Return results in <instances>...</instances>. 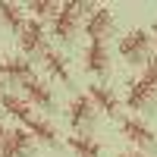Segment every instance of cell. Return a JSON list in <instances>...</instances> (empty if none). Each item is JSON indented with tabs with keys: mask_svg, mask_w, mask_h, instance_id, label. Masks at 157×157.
Returning a JSON list of instances; mask_svg holds the SVG:
<instances>
[{
	"mask_svg": "<svg viewBox=\"0 0 157 157\" xmlns=\"http://www.w3.org/2000/svg\"><path fill=\"white\" fill-rule=\"evenodd\" d=\"M91 3H78V0H66V3H60L57 13H54V38L57 41H72V35L78 29V22L82 16L88 13Z\"/></svg>",
	"mask_w": 157,
	"mask_h": 157,
	"instance_id": "1",
	"label": "cell"
},
{
	"mask_svg": "<svg viewBox=\"0 0 157 157\" xmlns=\"http://www.w3.org/2000/svg\"><path fill=\"white\" fill-rule=\"evenodd\" d=\"M151 54V35L145 29H132L120 38V57L126 63H145Z\"/></svg>",
	"mask_w": 157,
	"mask_h": 157,
	"instance_id": "2",
	"label": "cell"
},
{
	"mask_svg": "<svg viewBox=\"0 0 157 157\" xmlns=\"http://www.w3.org/2000/svg\"><path fill=\"white\" fill-rule=\"evenodd\" d=\"M120 129H123V138H126V141H132L135 148H141V154H145L148 148H157L154 129L141 120V116H123V120H120Z\"/></svg>",
	"mask_w": 157,
	"mask_h": 157,
	"instance_id": "3",
	"label": "cell"
},
{
	"mask_svg": "<svg viewBox=\"0 0 157 157\" xmlns=\"http://www.w3.org/2000/svg\"><path fill=\"white\" fill-rule=\"evenodd\" d=\"M85 35L91 38V41H104L110 32H113V10L110 6H94L91 3L88 13H85Z\"/></svg>",
	"mask_w": 157,
	"mask_h": 157,
	"instance_id": "4",
	"label": "cell"
},
{
	"mask_svg": "<svg viewBox=\"0 0 157 157\" xmlns=\"http://www.w3.org/2000/svg\"><path fill=\"white\" fill-rule=\"evenodd\" d=\"M94 107H91V101L85 98V94H75L69 104H66V123L75 129V135H82V132H88L91 126H94Z\"/></svg>",
	"mask_w": 157,
	"mask_h": 157,
	"instance_id": "5",
	"label": "cell"
},
{
	"mask_svg": "<svg viewBox=\"0 0 157 157\" xmlns=\"http://www.w3.org/2000/svg\"><path fill=\"white\" fill-rule=\"evenodd\" d=\"M85 98L91 101V107L101 110V113H107V116H120V94L110 88V85H101V82H91L85 88Z\"/></svg>",
	"mask_w": 157,
	"mask_h": 157,
	"instance_id": "6",
	"label": "cell"
},
{
	"mask_svg": "<svg viewBox=\"0 0 157 157\" xmlns=\"http://www.w3.org/2000/svg\"><path fill=\"white\" fill-rule=\"evenodd\" d=\"M157 101V91L145 82V78H129V85H126V107L129 110H145L151 107V104Z\"/></svg>",
	"mask_w": 157,
	"mask_h": 157,
	"instance_id": "7",
	"label": "cell"
},
{
	"mask_svg": "<svg viewBox=\"0 0 157 157\" xmlns=\"http://www.w3.org/2000/svg\"><path fill=\"white\" fill-rule=\"evenodd\" d=\"M19 47L25 54H44V25L38 19H25L19 29Z\"/></svg>",
	"mask_w": 157,
	"mask_h": 157,
	"instance_id": "8",
	"label": "cell"
},
{
	"mask_svg": "<svg viewBox=\"0 0 157 157\" xmlns=\"http://www.w3.org/2000/svg\"><path fill=\"white\" fill-rule=\"evenodd\" d=\"M82 63H85V69H88V72H94V75H107V69H110L107 44H104V41H88Z\"/></svg>",
	"mask_w": 157,
	"mask_h": 157,
	"instance_id": "9",
	"label": "cell"
},
{
	"mask_svg": "<svg viewBox=\"0 0 157 157\" xmlns=\"http://www.w3.org/2000/svg\"><path fill=\"white\" fill-rule=\"evenodd\" d=\"M25 132L32 135V141H44V145H60V132H57V126L50 123V120H44V116H32L29 123H25Z\"/></svg>",
	"mask_w": 157,
	"mask_h": 157,
	"instance_id": "10",
	"label": "cell"
},
{
	"mask_svg": "<svg viewBox=\"0 0 157 157\" xmlns=\"http://www.w3.org/2000/svg\"><path fill=\"white\" fill-rule=\"evenodd\" d=\"M29 151H32V135L25 129H6L0 154L3 157H29Z\"/></svg>",
	"mask_w": 157,
	"mask_h": 157,
	"instance_id": "11",
	"label": "cell"
},
{
	"mask_svg": "<svg viewBox=\"0 0 157 157\" xmlns=\"http://www.w3.org/2000/svg\"><path fill=\"white\" fill-rule=\"evenodd\" d=\"M22 91H25V104H35V107H44V110H54V91H50L41 78H29L22 82Z\"/></svg>",
	"mask_w": 157,
	"mask_h": 157,
	"instance_id": "12",
	"label": "cell"
},
{
	"mask_svg": "<svg viewBox=\"0 0 157 157\" xmlns=\"http://www.w3.org/2000/svg\"><path fill=\"white\" fill-rule=\"evenodd\" d=\"M0 78H13V82H29L32 78V63L25 57H3L0 60Z\"/></svg>",
	"mask_w": 157,
	"mask_h": 157,
	"instance_id": "13",
	"label": "cell"
},
{
	"mask_svg": "<svg viewBox=\"0 0 157 157\" xmlns=\"http://www.w3.org/2000/svg\"><path fill=\"white\" fill-rule=\"evenodd\" d=\"M41 57H44V69H47L50 75H54L57 82H63V85H69V82H72L69 63H66V57H63L60 50H50V47H47V50H44Z\"/></svg>",
	"mask_w": 157,
	"mask_h": 157,
	"instance_id": "14",
	"label": "cell"
},
{
	"mask_svg": "<svg viewBox=\"0 0 157 157\" xmlns=\"http://www.w3.org/2000/svg\"><path fill=\"white\" fill-rule=\"evenodd\" d=\"M69 151L75 154V157H101V141L94 138V135H88V132H82V135H69Z\"/></svg>",
	"mask_w": 157,
	"mask_h": 157,
	"instance_id": "15",
	"label": "cell"
},
{
	"mask_svg": "<svg viewBox=\"0 0 157 157\" xmlns=\"http://www.w3.org/2000/svg\"><path fill=\"white\" fill-rule=\"evenodd\" d=\"M0 107H3L13 120H19L22 126L35 116V110H32L29 104H25V98H19V94H3V98H0Z\"/></svg>",
	"mask_w": 157,
	"mask_h": 157,
	"instance_id": "16",
	"label": "cell"
},
{
	"mask_svg": "<svg viewBox=\"0 0 157 157\" xmlns=\"http://www.w3.org/2000/svg\"><path fill=\"white\" fill-rule=\"evenodd\" d=\"M0 22H3L10 32H19L22 22H25L22 6H19V3H10V0H0Z\"/></svg>",
	"mask_w": 157,
	"mask_h": 157,
	"instance_id": "17",
	"label": "cell"
},
{
	"mask_svg": "<svg viewBox=\"0 0 157 157\" xmlns=\"http://www.w3.org/2000/svg\"><path fill=\"white\" fill-rule=\"evenodd\" d=\"M57 6H60V3H54V0H32V3H29V10L35 13V19H38V22H41V19H47V16L54 19Z\"/></svg>",
	"mask_w": 157,
	"mask_h": 157,
	"instance_id": "18",
	"label": "cell"
},
{
	"mask_svg": "<svg viewBox=\"0 0 157 157\" xmlns=\"http://www.w3.org/2000/svg\"><path fill=\"white\" fill-rule=\"evenodd\" d=\"M141 78L157 91V54L154 57H148V63H145V72H141Z\"/></svg>",
	"mask_w": 157,
	"mask_h": 157,
	"instance_id": "19",
	"label": "cell"
},
{
	"mask_svg": "<svg viewBox=\"0 0 157 157\" xmlns=\"http://www.w3.org/2000/svg\"><path fill=\"white\" fill-rule=\"evenodd\" d=\"M120 157H145V154H141V151H123Z\"/></svg>",
	"mask_w": 157,
	"mask_h": 157,
	"instance_id": "20",
	"label": "cell"
},
{
	"mask_svg": "<svg viewBox=\"0 0 157 157\" xmlns=\"http://www.w3.org/2000/svg\"><path fill=\"white\" fill-rule=\"evenodd\" d=\"M3 138H6V126L0 123V148H3Z\"/></svg>",
	"mask_w": 157,
	"mask_h": 157,
	"instance_id": "21",
	"label": "cell"
},
{
	"mask_svg": "<svg viewBox=\"0 0 157 157\" xmlns=\"http://www.w3.org/2000/svg\"><path fill=\"white\" fill-rule=\"evenodd\" d=\"M148 35H151V41H157V22L151 25V32H148Z\"/></svg>",
	"mask_w": 157,
	"mask_h": 157,
	"instance_id": "22",
	"label": "cell"
},
{
	"mask_svg": "<svg viewBox=\"0 0 157 157\" xmlns=\"http://www.w3.org/2000/svg\"><path fill=\"white\" fill-rule=\"evenodd\" d=\"M0 98H3V78H0Z\"/></svg>",
	"mask_w": 157,
	"mask_h": 157,
	"instance_id": "23",
	"label": "cell"
}]
</instances>
